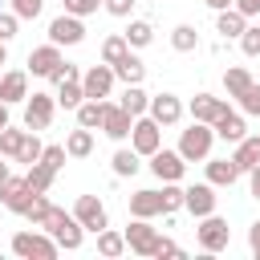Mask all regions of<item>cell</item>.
I'll return each mask as SVG.
<instances>
[{
  "mask_svg": "<svg viewBox=\"0 0 260 260\" xmlns=\"http://www.w3.org/2000/svg\"><path fill=\"white\" fill-rule=\"evenodd\" d=\"M41 232H49V236L57 240V248H65V252H77V248H81V240H85V228H81L69 211H61V207H49V215H45Z\"/></svg>",
  "mask_w": 260,
  "mask_h": 260,
  "instance_id": "cell-1",
  "label": "cell"
},
{
  "mask_svg": "<svg viewBox=\"0 0 260 260\" xmlns=\"http://www.w3.org/2000/svg\"><path fill=\"white\" fill-rule=\"evenodd\" d=\"M12 252L20 260H53L61 248H57V240L49 232H16L12 236Z\"/></svg>",
  "mask_w": 260,
  "mask_h": 260,
  "instance_id": "cell-2",
  "label": "cell"
},
{
  "mask_svg": "<svg viewBox=\"0 0 260 260\" xmlns=\"http://www.w3.org/2000/svg\"><path fill=\"white\" fill-rule=\"evenodd\" d=\"M211 142H215V130H211L207 122H191V126L183 130V138H179V154H183L187 162H199V158L211 154Z\"/></svg>",
  "mask_w": 260,
  "mask_h": 260,
  "instance_id": "cell-3",
  "label": "cell"
},
{
  "mask_svg": "<svg viewBox=\"0 0 260 260\" xmlns=\"http://www.w3.org/2000/svg\"><path fill=\"white\" fill-rule=\"evenodd\" d=\"M195 240H199V248H203V252H211V256H215V252H223V248L232 244V228H228V219H219V215L211 211V215H203V219H199Z\"/></svg>",
  "mask_w": 260,
  "mask_h": 260,
  "instance_id": "cell-4",
  "label": "cell"
},
{
  "mask_svg": "<svg viewBox=\"0 0 260 260\" xmlns=\"http://www.w3.org/2000/svg\"><path fill=\"white\" fill-rule=\"evenodd\" d=\"M130 146H134L142 158H150V154L162 146V126H158L150 114H138L134 126H130Z\"/></svg>",
  "mask_w": 260,
  "mask_h": 260,
  "instance_id": "cell-5",
  "label": "cell"
},
{
  "mask_svg": "<svg viewBox=\"0 0 260 260\" xmlns=\"http://www.w3.org/2000/svg\"><path fill=\"white\" fill-rule=\"evenodd\" d=\"M53 114H57V98L53 93H32L24 98V130H49L53 126Z\"/></svg>",
  "mask_w": 260,
  "mask_h": 260,
  "instance_id": "cell-6",
  "label": "cell"
},
{
  "mask_svg": "<svg viewBox=\"0 0 260 260\" xmlns=\"http://www.w3.org/2000/svg\"><path fill=\"white\" fill-rule=\"evenodd\" d=\"M73 219H77L85 232H102V228H110L106 203H102L98 195H77V203H73Z\"/></svg>",
  "mask_w": 260,
  "mask_h": 260,
  "instance_id": "cell-7",
  "label": "cell"
},
{
  "mask_svg": "<svg viewBox=\"0 0 260 260\" xmlns=\"http://www.w3.org/2000/svg\"><path fill=\"white\" fill-rule=\"evenodd\" d=\"M49 41H53V45H81V41H85L81 16H73V12L53 16V20H49Z\"/></svg>",
  "mask_w": 260,
  "mask_h": 260,
  "instance_id": "cell-8",
  "label": "cell"
},
{
  "mask_svg": "<svg viewBox=\"0 0 260 260\" xmlns=\"http://www.w3.org/2000/svg\"><path fill=\"white\" fill-rule=\"evenodd\" d=\"M150 171H154L162 183H179V179H183V171H187V158H183L179 150H167V146H158V150L150 154Z\"/></svg>",
  "mask_w": 260,
  "mask_h": 260,
  "instance_id": "cell-9",
  "label": "cell"
},
{
  "mask_svg": "<svg viewBox=\"0 0 260 260\" xmlns=\"http://www.w3.org/2000/svg\"><path fill=\"white\" fill-rule=\"evenodd\" d=\"M32 195H37V191L28 187V179H12V175H8V179L0 183V203H4L12 215H24V207L32 203Z\"/></svg>",
  "mask_w": 260,
  "mask_h": 260,
  "instance_id": "cell-10",
  "label": "cell"
},
{
  "mask_svg": "<svg viewBox=\"0 0 260 260\" xmlns=\"http://www.w3.org/2000/svg\"><path fill=\"white\" fill-rule=\"evenodd\" d=\"M114 65H89L85 73H81V89H85V98H110V89H114Z\"/></svg>",
  "mask_w": 260,
  "mask_h": 260,
  "instance_id": "cell-11",
  "label": "cell"
},
{
  "mask_svg": "<svg viewBox=\"0 0 260 260\" xmlns=\"http://www.w3.org/2000/svg\"><path fill=\"white\" fill-rule=\"evenodd\" d=\"M215 187L211 183H195V187H183V207L195 215V219H203V215H211L215 211Z\"/></svg>",
  "mask_w": 260,
  "mask_h": 260,
  "instance_id": "cell-12",
  "label": "cell"
},
{
  "mask_svg": "<svg viewBox=\"0 0 260 260\" xmlns=\"http://www.w3.org/2000/svg\"><path fill=\"white\" fill-rule=\"evenodd\" d=\"M126 248L130 252H138V256H154V244H158V232L150 228V219H134V223H126Z\"/></svg>",
  "mask_w": 260,
  "mask_h": 260,
  "instance_id": "cell-13",
  "label": "cell"
},
{
  "mask_svg": "<svg viewBox=\"0 0 260 260\" xmlns=\"http://www.w3.org/2000/svg\"><path fill=\"white\" fill-rule=\"evenodd\" d=\"M130 126H134V118H130L118 102H114V106L106 102V114H102V126H98V130H102L106 138H114V142H126V138H130Z\"/></svg>",
  "mask_w": 260,
  "mask_h": 260,
  "instance_id": "cell-14",
  "label": "cell"
},
{
  "mask_svg": "<svg viewBox=\"0 0 260 260\" xmlns=\"http://www.w3.org/2000/svg\"><path fill=\"white\" fill-rule=\"evenodd\" d=\"M146 114H150L158 126H175V122L183 118V102H179L175 93H154L150 106H146Z\"/></svg>",
  "mask_w": 260,
  "mask_h": 260,
  "instance_id": "cell-15",
  "label": "cell"
},
{
  "mask_svg": "<svg viewBox=\"0 0 260 260\" xmlns=\"http://www.w3.org/2000/svg\"><path fill=\"white\" fill-rule=\"evenodd\" d=\"M24 98H28V73H24V69L0 73V102H4V106H16V102H24Z\"/></svg>",
  "mask_w": 260,
  "mask_h": 260,
  "instance_id": "cell-16",
  "label": "cell"
},
{
  "mask_svg": "<svg viewBox=\"0 0 260 260\" xmlns=\"http://www.w3.org/2000/svg\"><path fill=\"white\" fill-rule=\"evenodd\" d=\"M248 28V16L236 8V4H228V8H219L215 12V32L223 37V41H240V32Z\"/></svg>",
  "mask_w": 260,
  "mask_h": 260,
  "instance_id": "cell-17",
  "label": "cell"
},
{
  "mask_svg": "<svg viewBox=\"0 0 260 260\" xmlns=\"http://www.w3.org/2000/svg\"><path fill=\"white\" fill-rule=\"evenodd\" d=\"M223 110H228V102L215 98V93H195V98H191V122H207V126H211Z\"/></svg>",
  "mask_w": 260,
  "mask_h": 260,
  "instance_id": "cell-18",
  "label": "cell"
},
{
  "mask_svg": "<svg viewBox=\"0 0 260 260\" xmlns=\"http://www.w3.org/2000/svg\"><path fill=\"white\" fill-rule=\"evenodd\" d=\"M57 61H61V45L49 41V45H41V49L28 53V73H32V77H49Z\"/></svg>",
  "mask_w": 260,
  "mask_h": 260,
  "instance_id": "cell-19",
  "label": "cell"
},
{
  "mask_svg": "<svg viewBox=\"0 0 260 260\" xmlns=\"http://www.w3.org/2000/svg\"><path fill=\"white\" fill-rule=\"evenodd\" d=\"M114 77H118L122 85H142V77H146V65H142V61H138V57L126 49V53L114 61Z\"/></svg>",
  "mask_w": 260,
  "mask_h": 260,
  "instance_id": "cell-20",
  "label": "cell"
},
{
  "mask_svg": "<svg viewBox=\"0 0 260 260\" xmlns=\"http://www.w3.org/2000/svg\"><path fill=\"white\" fill-rule=\"evenodd\" d=\"M211 130H215V138H223V142H240L244 138V114H232V110H223L215 122H211Z\"/></svg>",
  "mask_w": 260,
  "mask_h": 260,
  "instance_id": "cell-21",
  "label": "cell"
},
{
  "mask_svg": "<svg viewBox=\"0 0 260 260\" xmlns=\"http://www.w3.org/2000/svg\"><path fill=\"white\" fill-rule=\"evenodd\" d=\"M130 215H134V219H154V215H162L158 191H134V195H130Z\"/></svg>",
  "mask_w": 260,
  "mask_h": 260,
  "instance_id": "cell-22",
  "label": "cell"
},
{
  "mask_svg": "<svg viewBox=\"0 0 260 260\" xmlns=\"http://www.w3.org/2000/svg\"><path fill=\"white\" fill-rule=\"evenodd\" d=\"M240 179V167L232 158H207V183L211 187H232Z\"/></svg>",
  "mask_w": 260,
  "mask_h": 260,
  "instance_id": "cell-23",
  "label": "cell"
},
{
  "mask_svg": "<svg viewBox=\"0 0 260 260\" xmlns=\"http://www.w3.org/2000/svg\"><path fill=\"white\" fill-rule=\"evenodd\" d=\"M65 154H69V158H89V154H93V130H85V126L69 130V138H65Z\"/></svg>",
  "mask_w": 260,
  "mask_h": 260,
  "instance_id": "cell-24",
  "label": "cell"
},
{
  "mask_svg": "<svg viewBox=\"0 0 260 260\" xmlns=\"http://www.w3.org/2000/svg\"><path fill=\"white\" fill-rule=\"evenodd\" d=\"M118 106H122L130 118H138V114H146V106H150V93H146L142 85H126V89H122V98H118Z\"/></svg>",
  "mask_w": 260,
  "mask_h": 260,
  "instance_id": "cell-25",
  "label": "cell"
},
{
  "mask_svg": "<svg viewBox=\"0 0 260 260\" xmlns=\"http://www.w3.org/2000/svg\"><path fill=\"white\" fill-rule=\"evenodd\" d=\"M102 114H106V98H85V102L77 106V126L98 130V126H102Z\"/></svg>",
  "mask_w": 260,
  "mask_h": 260,
  "instance_id": "cell-26",
  "label": "cell"
},
{
  "mask_svg": "<svg viewBox=\"0 0 260 260\" xmlns=\"http://www.w3.org/2000/svg\"><path fill=\"white\" fill-rule=\"evenodd\" d=\"M232 162L240 167V175H248V171L260 162V142H256V138H240V142H236V154H232Z\"/></svg>",
  "mask_w": 260,
  "mask_h": 260,
  "instance_id": "cell-27",
  "label": "cell"
},
{
  "mask_svg": "<svg viewBox=\"0 0 260 260\" xmlns=\"http://www.w3.org/2000/svg\"><path fill=\"white\" fill-rule=\"evenodd\" d=\"M53 98H57V106H65V110H77V106L85 102V89H81V77H73V81H61Z\"/></svg>",
  "mask_w": 260,
  "mask_h": 260,
  "instance_id": "cell-28",
  "label": "cell"
},
{
  "mask_svg": "<svg viewBox=\"0 0 260 260\" xmlns=\"http://www.w3.org/2000/svg\"><path fill=\"white\" fill-rule=\"evenodd\" d=\"M138 158H142V154H138L134 146H130V150H126V146H122V150H114V158H110V162H114V175H118V179H130V175H138V167H142Z\"/></svg>",
  "mask_w": 260,
  "mask_h": 260,
  "instance_id": "cell-29",
  "label": "cell"
},
{
  "mask_svg": "<svg viewBox=\"0 0 260 260\" xmlns=\"http://www.w3.org/2000/svg\"><path fill=\"white\" fill-rule=\"evenodd\" d=\"M122 37H126L130 49H146V45L154 41V24H150V20H130V28H126Z\"/></svg>",
  "mask_w": 260,
  "mask_h": 260,
  "instance_id": "cell-30",
  "label": "cell"
},
{
  "mask_svg": "<svg viewBox=\"0 0 260 260\" xmlns=\"http://www.w3.org/2000/svg\"><path fill=\"white\" fill-rule=\"evenodd\" d=\"M171 49H175V53H195V49H199V32H195L191 24H175V28H171Z\"/></svg>",
  "mask_w": 260,
  "mask_h": 260,
  "instance_id": "cell-31",
  "label": "cell"
},
{
  "mask_svg": "<svg viewBox=\"0 0 260 260\" xmlns=\"http://www.w3.org/2000/svg\"><path fill=\"white\" fill-rule=\"evenodd\" d=\"M252 81H256V77H252L244 65H232V69L223 73V89H228V98H240V93H244Z\"/></svg>",
  "mask_w": 260,
  "mask_h": 260,
  "instance_id": "cell-32",
  "label": "cell"
},
{
  "mask_svg": "<svg viewBox=\"0 0 260 260\" xmlns=\"http://www.w3.org/2000/svg\"><path fill=\"white\" fill-rule=\"evenodd\" d=\"M24 179H28V187H32V191H37V195H45V191H49V187H53V179H57V171H53V167H49V162H32V167H28V175H24Z\"/></svg>",
  "mask_w": 260,
  "mask_h": 260,
  "instance_id": "cell-33",
  "label": "cell"
},
{
  "mask_svg": "<svg viewBox=\"0 0 260 260\" xmlns=\"http://www.w3.org/2000/svg\"><path fill=\"white\" fill-rule=\"evenodd\" d=\"M41 150H45V142L37 138V130H24V142H20V150H16V162L32 167V162H41Z\"/></svg>",
  "mask_w": 260,
  "mask_h": 260,
  "instance_id": "cell-34",
  "label": "cell"
},
{
  "mask_svg": "<svg viewBox=\"0 0 260 260\" xmlns=\"http://www.w3.org/2000/svg\"><path fill=\"white\" fill-rule=\"evenodd\" d=\"M98 252H102V256H122V252H126V236L102 228V232H98Z\"/></svg>",
  "mask_w": 260,
  "mask_h": 260,
  "instance_id": "cell-35",
  "label": "cell"
},
{
  "mask_svg": "<svg viewBox=\"0 0 260 260\" xmlns=\"http://www.w3.org/2000/svg\"><path fill=\"white\" fill-rule=\"evenodd\" d=\"M20 142H24V130H16V126H4V130H0V154H4V158H16Z\"/></svg>",
  "mask_w": 260,
  "mask_h": 260,
  "instance_id": "cell-36",
  "label": "cell"
},
{
  "mask_svg": "<svg viewBox=\"0 0 260 260\" xmlns=\"http://www.w3.org/2000/svg\"><path fill=\"white\" fill-rule=\"evenodd\" d=\"M126 49H130V45H126V37H122V32H114V37H106V41H102V61H106V65H114Z\"/></svg>",
  "mask_w": 260,
  "mask_h": 260,
  "instance_id": "cell-37",
  "label": "cell"
},
{
  "mask_svg": "<svg viewBox=\"0 0 260 260\" xmlns=\"http://www.w3.org/2000/svg\"><path fill=\"white\" fill-rule=\"evenodd\" d=\"M49 207H53V203H49L45 195H32V203L24 207V219H28L32 228H41V223H45V215H49Z\"/></svg>",
  "mask_w": 260,
  "mask_h": 260,
  "instance_id": "cell-38",
  "label": "cell"
},
{
  "mask_svg": "<svg viewBox=\"0 0 260 260\" xmlns=\"http://www.w3.org/2000/svg\"><path fill=\"white\" fill-rule=\"evenodd\" d=\"M236 102H240V110H244V114L260 118V81H252V85H248V89H244Z\"/></svg>",
  "mask_w": 260,
  "mask_h": 260,
  "instance_id": "cell-39",
  "label": "cell"
},
{
  "mask_svg": "<svg viewBox=\"0 0 260 260\" xmlns=\"http://www.w3.org/2000/svg\"><path fill=\"white\" fill-rule=\"evenodd\" d=\"M158 199H162V211H179V207H183V187H179V183H162Z\"/></svg>",
  "mask_w": 260,
  "mask_h": 260,
  "instance_id": "cell-40",
  "label": "cell"
},
{
  "mask_svg": "<svg viewBox=\"0 0 260 260\" xmlns=\"http://www.w3.org/2000/svg\"><path fill=\"white\" fill-rule=\"evenodd\" d=\"M240 49H244V57H260V24H248L240 32Z\"/></svg>",
  "mask_w": 260,
  "mask_h": 260,
  "instance_id": "cell-41",
  "label": "cell"
},
{
  "mask_svg": "<svg viewBox=\"0 0 260 260\" xmlns=\"http://www.w3.org/2000/svg\"><path fill=\"white\" fill-rule=\"evenodd\" d=\"M41 8H45V0H12V12H16L20 20H37Z\"/></svg>",
  "mask_w": 260,
  "mask_h": 260,
  "instance_id": "cell-42",
  "label": "cell"
},
{
  "mask_svg": "<svg viewBox=\"0 0 260 260\" xmlns=\"http://www.w3.org/2000/svg\"><path fill=\"white\" fill-rule=\"evenodd\" d=\"M73 77H81V73H77V65H69L65 57H61V61L53 65V73H49V81H53V85H61V81H73Z\"/></svg>",
  "mask_w": 260,
  "mask_h": 260,
  "instance_id": "cell-43",
  "label": "cell"
},
{
  "mask_svg": "<svg viewBox=\"0 0 260 260\" xmlns=\"http://www.w3.org/2000/svg\"><path fill=\"white\" fill-rule=\"evenodd\" d=\"M102 8V0H65V12H73V16H93Z\"/></svg>",
  "mask_w": 260,
  "mask_h": 260,
  "instance_id": "cell-44",
  "label": "cell"
},
{
  "mask_svg": "<svg viewBox=\"0 0 260 260\" xmlns=\"http://www.w3.org/2000/svg\"><path fill=\"white\" fill-rule=\"evenodd\" d=\"M65 158H69V154H65V146H45V150H41V162H49L53 171H61V167H65Z\"/></svg>",
  "mask_w": 260,
  "mask_h": 260,
  "instance_id": "cell-45",
  "label": "cell"
},
{
  "mask_svg": "<svg viewBox=\"0 0 260 260\" xmlns=\"http://www.w3.org/2000/svg\"><path fill=\"white\" fill-rule=\"evenodd\" d=\"M16 24H20V16H16V12H0V41H4V45L16 37Z\"/></svg>",
  "mask_w": 260,
  "mask_h": 260,
  "instance_id": "cell-46",
  "label": "cell"
},
{
  "mask_svg": "<svg viewBox=\"0 0 260 260\" xmlns=\"http://www.w3.org/2000/svg\"><path fill=\"white\" fill-rule=\"evenodd\" d=\"M102 8H106L110 16H130V12H134V0H102Z\"/></svg>",
  "mask_w": 260,
  "mask_h": 260,
  "instance_id": "cell-47",
  "label": "cell"
},
{
  "mask_svg": "<svg viewBox=\"0 0 260 260\" xmlns=\"http://www.w3.org/2000/svg\"><path fill=\"white\" fill-rule=\"evenodd\" d=\"M154 256H158V260H162V256H183V248H179L175 240H162V236H158V244H154Z\"/></svg>",
  "mask_w": 260,
  "mask_h": 260,
  "instance_id": "cell-48",
  "label": "cell"
},
{
  "mask_svg": "<svg viewBox=\"0 0 260 260\" xmlns=\"http://www.w3.org/2000/svg\"><path fill=\"white\" fill-rule=\"evenodd\" d=\"M248 248H252V256L260 260V219H256V223L248 228Z\"/></svg>",
  "mask_w": 260,
  "mask_h": 260,
  "instance_id": "cell-49",
  "label": "cell"
},
{
  "mask_svg": "<svg viewBox=\"0 0 260 260\" xmlns=\"http://www.w3.org/2000/svg\"><path fill=\"white\" fill-rule=\"evenodd\" d=\"M248 191H252V199H260V162L248 171Z\"/></svg>",
  "mask_w": 260,
  "mask_h": 260,
  "instance_id": "cell-50",
  "label": "cell"
},
{
  "mask_svg": "<svg viewBox=\"0 0 260 260\" xmlns=\"http://www.w3.org/2000/svg\"><path fill=\"white\" fill-rule=\"evenodd\" d=\"M232 4H236L244 16H256V12H260V0H232Z\"/></svg>",
  "mask_w": 260,
  "mask_h": 260,
  "instance_id": "cell-51",
  "label": "cell"
},
{
  "mask_svg": "<svg viewBox=\"0 0 260 260\" xmlns=\"http://www.w3.org/2000/svg\"><path fill=\"white\" fill-rule=\"evenodd\" d=\"M203 4H207V8H215V12H219V8H228V4H232V0H203Z\"/></svg>",
  "mask_w": 260,
  "mask_h": 260,
  "instance_id": "cell-52",
  "label": "cell"
},
{
  "mask_svg": "<svg viewBox=\"0 0 260 260\" xmlns=\"http://www.w3.org/2000/svg\"><path fill=\"white\" fill-rule=\"evenodd\" d=\"M4 126H8V106L0 102V130H4Z\"/></svg>",
  "mask_w": 260,
  "mask_h": 260,
  "instance_id": "cell-53",
  "label": "cell"
},
{
  "mask_svg": "<svg viewBox=\"0 0 260 260\" xmlns=\"http://www.w3.org/2000/svg\"><path fill=\"white\" fill-rule=\"evenodd\" d=\"M4 61H8V45L0 41V65H4Z\"/></svg>",
  "mask_w": 260,
  "mask_h": 260,
  "instance_id": "cell-54",
  "label": "cell"
},
{
  "mask_svg": "<svg viewBox=\"0 0 260 260\" xmlns=\"http://www.w3.org/2000/svg\"><path fill=\"white\" fill-rule=\"evenodd\" d=\"M4 179H8V162H0V183H4Z\"/></svg>",
  "mask_w": 260,
  "mask_h": 260,
  "instance_id": "cell-55",
  "label": "cell"
},
{
  "mask_svg": "<svg viewBox=\"0 0 260 260\" xmlns=\"http://www.w3.org/2000/svg\"><path fill=\"white\" fill-rule=\"evenodd\" d=\"M256 142H260V134H256Z\"/></svg>",
  "mask_w": 260,
  "mask_h": 260,
  "instance_id": "cell-56",
  "label": "cell"
},
{
  "mask_svg": "<svg viewBox=\"0 0 260 260\" xmlns=\"http://www.w3.org/2000/svg\"><path fill=\"white\" fill-rule=\"evenodd\" d=\"M0 4H4V0H0Z\"/></svg>",
  "mask_w": 260,
  "mask_h": 260,
  "instance_id": "cell-57",
  "label": "cell"
}]
</instances>
